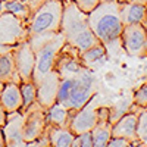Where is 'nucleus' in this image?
I'll return each instance as SVG.
<instances>
[{"instance_id":"nucleus-9","label":"nucleus","mask_w":147,"mask_h":147,"mask_svg":"<svg viewBox=\"0 0 147 147\" xmlns=\"http://www.w3.org/2000/svg\"><path fill=\"white\" fill-rule=\"evenodd\" d=\"M15 69L21 78V82H32V74L35 66V53L28 40L18 41V46L12 50Z\"/></svg>"},{"instance_id":"nucleus-5","label":"nucleus","mask_w":147,"mask_h":147,"mask_svg":"<svg viewBox=\"0 0 147 147\" xmlns=\"http://www.w3.org/2000/svg\"><path fill=\"white\" fill-rule=\"evenodd\" d=\"M96 94V78L90 68L84 66L74 77V84L65 106L72 110L81 109Z\"/></svg>"},{"instance_id":"nucleus-2","label":"nucleus","mask_w":147,"mask_h":147,"mask_svg":"<svg viewBox=\"0 0 147 147\" xmlns=\"http://www.w3.org/2000/svg\"><path fill=\"white\" fill-rule=\"evenodd\" d=\"M87 16L90 28L107 52L121 44V32L124 25L119 16L118 0H103L87 13Z\"/></svg>"},{"instance_id":"nucleus-29","label":"nucleus","mask_w":147,"mask_h":147,"mask_svg":"<svg viewBox=\"0 0 147 147\" xmlns=\"http://www.w3.org/2000/svg\"><path fill=\"white\" fill-rule=\"evenodd\" d=\"M19 2H24L25 5H28V7H30V10H31V13H32V12H35L37 9L40 7V5L44 2V0H19Z\"/></svg>"},{"instance_id":"nucleus-25","label":"nucleus","mask_w":147,"mask_h":147,"mask_svg":"<svg viewBox=\"0 0 147 147\" xmlns=\"http://www.w3.org/2000/svg\"><path fill=\"white\" fill-rule=\"evenodd\" d=\"M71 147H93V136L91 131H85V132H80L75 134V137L72 140V146Z\"/></svg>"},{"instance_id":"nucleus-24","label":"nucleus","mask_w":147,"mask_h":147,"mask_svg":"<svg viewBox=\"0 0 147 147\" xmlns=\"http://www.w3.org/2000/svg\"><path fill=\"white\" fill-rule=\"evenodd\" d=\"M137 138L140 144H147V107L138 113L137 122Z\"/></svg>"},{"instance_id":"nucleus-34","label":"nucleus","mask_w":147,"mask_h":147,"mask_svg":"<svg viewBox=\"0 0 147 147\" xmlns=\"http://www.w3.org/2000/svg\"><path fill=\"white\" fill-rule=\"evenodd\" d=\"M146 9H147V3H146Z\"/></svg>"},{"instance_id":"nucleus-18","label":"nucleus","mask_w":147,"mask_h":147,"mask_svg":"<svg viewBox=\"0 0 147 147\" xmlns=\"http://www.w3.org/2000/svg\"><path fill=\"white\" fill-rule=\"evenodd\" d=\"M18 82L21 84V78L15 69V62H13V55L12 50L7 53L0 55V84L6 82Z\"/></svg>"},{"instance_id":"nucleus-30","label":"nucleus","mask_w":147,"mask_h":147,"mask_svg":"<svg viewBox=\"0 0 147 147\" xmlns=\"http://www.w3.org/2000/svg\"><path fill=\"white\" fill-rule=\"evenodd\" d=\"M6 119H7V112L5 110V107L0 105V128L6 124Z\"/></svg>"},{"instance_id":"nucleus-1","label":"nucleus","mask_w":147,"mask_h":147,"mask_svg":"<svg viewBox=\"0 0 147 147\" xmlns=\"http://www.w3.org/2000/svg\"><path fill=\"white\" fill-rule=\"evenodd\" d=\"M62 13L63 0H44L40 7L25 21V30L21 40H28L35 50L60 32Z\"/></svg>"},{"instance_id":"nucleus-32","label":"nucleus","mask_w":147,"mask_h":147,"mask_svg":"<svg viewBox=\"0 0 147 147\" xmlns=\"http://www.w3.org/2000/svg\"><path fill=\"white\" fill-rule=\"evenodd\" d=\"M118 2H138L140 3V0H118Z\"/></svg>"},{"instance_id":"nucleus-7","label":"nucleus","mask_w":147,"mask_h":147,"mask_svg":"<svg viewBox=\"0 0 147 147\" xmlns=\"http://www.w3.org/2000/svg\"><path fill=\"white\" fill-rule=\"evenodd\" d=\"M24 113V131L22 136L25 143H31L41 137L46 132L47 128V118H46V109L34 102L30 105L25 110H22Z\"/></svg>"},{"instance_id":"nucleus-15","label":"nucleus","mask_w":147,"mask_h":147,"mask_svg":"<svg viewBox=\"0 0 147 147\" xmlns=\"http://www.w3.org/2000/svg\"><path fill=\"white\" fill-rule=\"evenodd\" d=\"M119 16L122 25L143 24L147 28V9L138 2H119Z\"/></svg>"},{"instance_id":"nucleus-28","label":"nucleus","mask_w":147,"mask_h":147,"mask_svg":"<svg viewBox=\"0 0 147 147\" xmlns=\"http://www.w3.org/2000/svg\"><path fill=\"white\" fill-rule=\"evenodd\" d=\"M131 146V143L122 137H110V140L107 141V147H128Z\"/></svg>"},{"instance_id":"nucleus-19","label":"nucleus","mask_w":147,"mask_h":147,"mask_svg":"<svg viewBox=\"0 0 147 147\" xmlns=\"http://www.w3.org/2000/svg\"><path fill=\"white\" fill-rule=\"evenodd\" d=\"M46 132L50 140V146L55 147H71L72 140L75 137L69 128H62V127H53V125H47Z\"/></svg>"},{"instance_id":"nucleus-22","label":"nucleus","mask_w":147,"mask_h":147,"mask_svg":"<svg viewBox=\"0 0 147 147\" xmlns=\"http://www.w3.org/2000/svg\"><path fill=\"white\" fill-rule=\"evenodd\" d=\"M21 94H22V110H25L30 105L37 102V85L34 82H21L19 84Z\"/></svg>"},{"instance_id":"nucleus-31","label":"nucleus","mask_w":147,"mask_h":147,"mask_svg":"<svg viewBox=\"0 0 147 147\" xmlns=\"http://www.w3.org/2000/svg\"><path fill=\"white\" fill-rule=\"evenodd\" d=\"M0 147H5V138H3V131L0 128Z\"/></svg>"},{"instance_id":"nucleus-33","label":"nucleus","mask_w":147,"mask_h":147,"mask_svg":"<svg viewBox=\"0 0 147 147\" xmlns=\"http://www.w3.org/2000/svg\"><path fill=\"white\" fill-rule=\"evenodd\" d=\"M140 3H143V5H146V3H147V0H140Z\"/></svg>"},{"instance_id":"nucleus-11","label":"nucleus","mask_w":147,"mask_h":147,"mask_svg":"<svg viewBox=\"0 0 147 147\" xmlns=\"http://www.w3.org/2000/svg\"><path fill=\"white\" fill-rule=\"evenodd\" d=\"M82 68H84V65L81 62L80 52L75 47L65 43L56 57L53 69H56L60 74V77H68V75H75Z\"/></svg>"},{"instance_id":"nucleus-3","label":"nucleus","mask_w":147,"mask_h":147,"mask_svg":"<svg viewBox=\"0 0 147 147\" xmlns=\"http://www.w3.org/2000/svg\"><path fill=\"white\" fill-rule=\"evenodd\" d=\"M60 32L63 34L65 41L75 47L80 53L88 47L100 43L93 30L90 28L88 16L72 2L63 0V13L60 21Z\"/></svg>"},{"instance_id":"nucleus-6","label":"nucleus","mask_w":147,"mask_h":147,"mask_svg":"<svg viewBox=\"0 0 147 147\" xmlns=\"http://www.w3.org/2000/svg\"><path fill=\"white\" fill-rule=\"evenodd\" d=\"M121 46L134 57H147V28L143 24L124 25L121 32Z\"/></svg>"},{"instance_id":"nucleus-13","label":"nucleus","mask_w":147,"mask_h":147,"mask_svg":"<svg viewBox=\"0 0 147 147\" xmlns=\"http://www.w3.org/2000/svg\"><path fill=\"white\" fill-rule=\"evenodd\" d=\"M138 113L134 110H128V113L122 115L115 124L112 125V137H122L128 140L131 144H140L137 138V122Z\"/></svg>"},{"instance_id":"nucleus-8","label":"nucleus","mask_w":147,"mask_h":147,"mask_svg":"<svg viewBox=\"0 0 147 147\" xmlns=\"http://www.w3.org/2000/svg\"><path fill=\"white\" fill-rule=\"evenodd\" d=\"M99 100H100V96L96 93L81 109H78L74 113L69 122V129L74 134L91 131L94 128V125L99 121V106H100Z\"/></svg>"},{"instance_id":"nucleus-20","label":"nucleus","mask_w":147,"mask_h":147,"mask_svg":"<svg viewBox=\"0 0 147 147\" xmlns=\"http://www.w3.org/2000/svg\"><path fill=\"white\" fill-rule=\"evenodd\" d=\"M0 13H12L19 21L25 22L31 16L28 5L19 0H0Z\"/></svg>"},{"instance_id":"nucleus-27","label":"nucleus","mask_w":147,"mask_h":147,"mask_svg":"<svg viewBox=\"0 0 147 147\" xmlns=\"http://www.w3.org/2000/svg\"><path fill=\"white\" fill-rule=\"evenodd\" d=\"M84 13H90V12L100 3V0H72Z\"/></svg>"},{"instance_id":"nucleus-10","label":"nucleus","mask_w":147,"mask_h":147,"mask_svg":"<svg viewBox=\"0 0 147 147\" xmlns=\"http://www.w3.org/2000/svg\"><path fill=\"white\" fill-rule=\"evenodd\" d=\"M60 74L56 69H52L37 82V103L41 105L44 109H49L56 103L57 90L60 84Z\"/></svg>"},{"instance_id":"nucleus-17","label":"nucleus","mask_w":147,"mask_h":147,"mask_svg":"<svg viewBox=\"0 0 147 147\" xmlns=\"http://www.w3.org/2000/svg\"><path fill=\"white\" fill-rule=\"evenodd\" d=\"M77 110L68 109L62 103H55L49 109H46V118H47V125L53 127H62V128H69V122Z\"/></svg>"},{"instance_id":"nucleus-23","label":"nucleus","mask_w":147,"mask_h":147,"mask_svg":"<svg viewBox=\"0 0 147 147\" xmlns=\"http://www.w3.org/2000/svg\"><path fill=\"white\" fill-rule=\"evenodd\" d=\"M74 77L75 75H68V77H62L60 78V84H59V90H57V103H62L65 105L68 102V97L72 88V84H74Z\"/></svg>"},{"instance_id":"nucleus-16","label":"nucleus","mask_w":147,"mask_h":147,"mask_svg":"<svg viewBox=\"0 0 147 147\" xmlns=\"http://www.w3.org/2000/svg\"><path fill=\"white\" fill-rule=\"evenodd\" d=\"M0 105L5 107L7 113L22 110V94L18 82H6L0 93Z\"/></svg>"},{"instance_id":"nucleus-4","label":"nucleus","mask_w":147,"mask_h":147,"mask_svg":"<svg viewBox=\"0 0 147 147\" xmlns=\"http://www.w3.org/2000/svg\"><path fill=\"white\" fill-rule=\"evenodd\" d=\"M65 37L62 32H57L53 38L43 43L40 47H37L35 53V66H34V74H32V82L37 84L47 72H50L55 68L56 57L60 52V49L65 44Z\"/></svg>"},{"instance_id":"nucleus-12","label":"nucleus","mask_w":147,"mask_h":147,"mask_svg":"<svg viewBox=\"0 0 147 147\" xmlns=\"http://www.w3.org/2000/svg\"><path fill=\"white\" fill-rule=\"evenodd\" d=\"M2 131H3L5 146H10V147L27 146L25 140H24V136H22V131H24V113H22V110L7 113L6 124L2 127Z\"/></svg>"},{"instance_id":"nucleus-21","label":"nucleus","mask_w":147,"mask_h":147,"mask_svg":"<svg viewBox=\"0 0 147 147\" xmlns=\"http://www.w3.org/2000/svg\"><path fill=\"white\" fill-rule=\"evenodd\" d=\"M80 56H81L82 65L90 68L91 65L103 62V60L106 59V56H107V50H106V47L102 43H97V44L88 47L87 50H84L82 53H80Z\"/></svg>"},{"instance_id":"nucleus-14","label":"nucleus","mask_w":147,"mask_h":147,"mask_svg":"<svg viewBox=\"0 0 147 147\" xmlns=\"http://www.w3.org/2000/svg\"><path fill=\"white\" fill-rule=\"evenodd\" d=\"M93 147H106L112 137V122H110V109L99 106V121L91 129Z\"/></svg>"},{"instance_id":"nucleus-26","label":"nucleus","mask_w":147,"mask_h":147,"mask_svg":"<svg viewBox=\"0 0 147 147\" xmlns=\"http://www.w3.org/2000/svg\"><path fill=\"white\" fill-rule=\"evenodd\" d=\"M132 103L138 107H143V109L147 107V82H144L141 87L137 88V91L134 93Z\"/></svg>"}]
</instances>
